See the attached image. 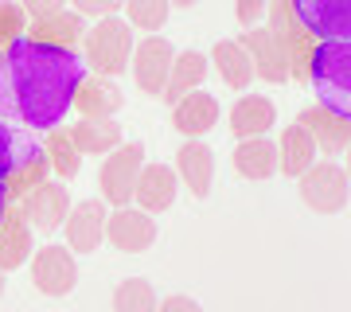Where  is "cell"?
Listing matches in <instances>:
<instances>
[{
  "instance_id": "obj_4",
  "label": "cell",
  "mask_w": 351,
  "mask_h": 312,
  "mask_svg": "<svg viewBox=\"0 0 351 312\" xmlns=\"http://www.w3.org/2000/svg\"><path fill=\"white\" fill-rule=\"evenodd\" d=\"M297 191H301V203L316 215H339L351 203V180L336 160H316L297 180Z\"/></svg>"
},
{
  "instance_id": "obj_19",
  "label": "cell",
  "mask_w": 351,
  "mask_h": 312,
  "mask_svg": "<svg viewBox=\"0 0 351 312\" xmlns=\"http://www.w3.org/2000/svg\"><path fill=\"white\" fill-rule=\"evenodd\" d=\"M207 75H211V59H207L203 51H176L172 75H168V86H164L160 98L168 101V106H176L184 94H191V90H203Z\"/></svg>"
},
{
  "instance_id": "obj_23",
  "label": "cell",
  "mask_w": 351,
  "mask_h": 312,
  "mask_svg": "<svg viewBox=\"0 0 351 312\" xmlns=\"http://www.w3.org/2000/svg\"><path fill=\"white\" fill-rule=\"evenodd\" d=\"M211 67L219 71V78H223L230 90H250L254 62H250V55H246V47H242L239 39H219L211 47Z\"/></svg>"
},
{
  "instance_id": "obj_26",
  "label": "cell",
  "mask_w": 351,
  "mask_h": 312,
  "mask_svg": "<svg viewBox=\"0 0 351 312\" xmlns=\"http://www.w3.org/2000/svg\"><path fill=\"white\" fill-rule=\"evenodd\" d=\"M27 235H32V226H27L24 219H16V223H4V226H0V269H4V274L27 262V254H32V242H27Z\"/></svg>"
},
{
  "instance_id": "obj_5",
  "label": "cell",
  "mask_w": 351,
  "mask_h": 312,
  "mask_svg": "<svg viewBox=\"0 0 351 312\" xmlns=\"http://www.w3.org/2000/svg\"><path fill=\"white\" fill-rule=\"evenodd\" d=\"M141 168H145V145H141V141H121V145L101 160V172H98L101 200L110 203V207H129Z\"/></svg>"
},
{
  "instance_id": "obj_6",
  "label": "cell",
  "mask_w": 351,
  "mask_h": 312,
  "mask_svg": "<svg viewBox=\"0 0 351 312\" xmlns=\"http://www.w3.org/2000/svg\"><path fill=\"white\" fill-rule=\"evenodd\" d=\"M32 285L43 293V297H71L78 285V262H75V250L71 246H39L32 254Z\"/></svg>"
},
{
  "instance_id": "obj_7",
  "label": "cell",
  "mask_w": 351,
  "mask_h": 312,
  "mask_svg": "<svg viewBox=\"0 0 351 312\" xmlns=\"http://www.w3.org/2000/svg\"><path fill=\"white\" fill-rule=\"evenodd\" d=\"M293 20L316 39H351V0H289Z\"/></svg>"
},
{
  "instance_id": "obj_32",
  "label": "cell",
  "mask_w": 351,
  "mask_h": 312,
  "mask_svg": "<svg viewBox=\"0 0 351 312\" xmlns=\"http://www.w3.org/2000/svg\"><path fill=\"white\" fill-rule=\"evenodd\" d=\"M66 4H71V0H20V8H24L32 20H47V16H59V12H66Z\"/></svg>"
},
{
  "instance_id": "obj_11",
  "label": "cell",
  "mask_w": 351,
  "mask_h": 312,
  "mask_svg": "<svg viewBox=\"0 0 351 312\" xmlns=\"http://www.w3.org/2000/svg\"><path fill=\"white\" fill-rule=\"evenodd\" d=\"M71 207H75L71 187L47 180V184H36L24 195V223L32 226V230H39V235H51V230H59V226L66 223Z\"/></svg>"
},
{
  "instance_id": "obj_34",
  "label": "cell",
  "mask_w": 351,
  "mask_h": 312,
  "mask_svg": "<svg viewBox=\"0 0 351 312\" xmlns=\"http://www.w3.org/2000/svg\"><path fill=\"white\" fill-rule=\"evenodd\" d=\"M8 223V187H4V180H0V226Z\"/></svg>"
},
{
  "instance_id": "obj_24",
  "label": "cell",
  "mask_w": 351,
  "mask_h": 312,
  "mask_svg": "<svg viewBox=\"0 0 351 312\" xmlns=\"http://www.w3.org/2000/svg\"><path fill=\"white\" fill-rule=\"evenodd\" d=\"M297 121L308 129L320 145V152H343L351 145V121L336 117V113H328L324 106H316V110H301Z\"/></svg>"
},
{
  "instance_id": "obj_28",
  "label": "cell",
  "mask_w": 351,
  "mask_h": 312,
  "mask_svg": "<svg viewBox=\"0 0 351 312\" xmlns=\"http://www.w3.org/2000/svg\"><path fill=\"white\" fill-rule=\"evenodd\" d=\"M47 152H51V168L63 176V180H75L78 176V168H82V152L71 145V137H51V145H47Z\"/></svg>"
},
{
  "instance_id": "obj_17",
  "label": "cell",
  "mask_w": 351,
  "mask_h": 312,
  "mask_svg": "<svg viewBox=\"0 0 351 312\" xmlns=\"http://www.w3.org/2000/svg\"><path fill=\"white\" fill-rule=\"evenodd\" d=\"M226 125H230V133L234 137H265L269 129L277 125V106L265 94H242L230 113H226Z\"/></svg>"
},
{
  "instance_id": "obj_30",
  "label": "cell",
  "mask_w": 351,
  "mask_h": 312,
  "mask_svg": "<svg viewBox=\"0 0 351 312\" xmlns=\"http://www.w3.org/2000/svg\"><path fill=\"white\" fill-rule=\"evenodd\" d=\"M269 4H274V0H239V4H234V16H239L242 32H250V27H265Z\"/></svg>"
},
{
  "instance_id": "obj_8",
  "label": "cell",
  "mask_w": 351,
  "mask_h": 312,
  "mask_svg": "<svg viewBox=\"0 0 351 312\" xmlns=\"http://www.w3.org/2000/svg\"><path fill=\"white\" fill-rule=\"evenodd\" d=\"M172 62H176V47H172L164 36H145V39H137L129 71H133V82H137L141 94L160 98L164 86H168V75H172Z\"/></svg>"
},
{
  "instance_id": "obj_37",
  "label": "cell",
  "mask_w": 351,
  "mask_h": 312,
  "mask_svg": "<svg viewBox=\"0 0 351 312\" xmlns=\"http://www.w3.org/2000/svg\"><path fill=\"white\" fill-rule=\"evenodd\" d=\"M0 297H4V269H0Z\"/></svg>"
},
{
  "instance_id": "obj_2",
  "label": "cell",
  "mask_w": 351,
  "mask_h": 312,
  "mask_svg": "<svg viewBox=\"0 0 351 312\" xmlns=\"http://www.w3.org/2000/svg\"><path fill=\"white\" fill-rule=\"evenodd\" d=\"M316 106L351 121V39H324L308 55Z\"/></svg>"
},
{
  "instance_id": "obj_13",
  "label": "cell",
  "mask_w": 351,
  "mask_h": 312,
  "mask_svg": "<svg viewBox=\"0 0 351 312\" xmlns=\"http://www.w3.org/2000/svg\"><path fill=\"white\" fill-rule=\"evenodd\" d=\"M180 176H176L172 164H160V160H145V168H141L137 176V187H133V203H137L141 211L149 215H160L168 211L176 203V195H180Z\"/></svg>"
},
{
  "instance_id": "obj_10",
  "label": "cell",
  "mask_w": 351,
  "mask_h": 312,
  "mask_svg": "<svg viewBox=\"0 0 351 312\" xmlns=\"http://www.w3.org/2000/svg\"><path fill=\"white\" fill-rule=\"evenodd\" d=\"M239 43L246 47L254 62V78H265V82H289L293 75V67H289V43L277 36L274 27H250V32H242Z\"/></svg>"
},
{
  "instance_id": "obj_20",
  "label": "cell",
  "mask_w": 351,
  "mask_h": 312,
  "mask_svg": "<svg viewBox=\"0 0 351 312\" xmlns=\"http://www.w3.org/2000/svg\"><path fill=\"white\" fill-rule=\"evenodd\" d=\"M39 152L43 149L32 141V129H16V125L0 113V180L24 172L27 164H36Z\"/></svg>"
},
{
  "instance_id": "obj_9",
  "label": "cell",
  "mask_w": 351,
  "mask_h": 312,
  "mask_svg": "<svg viewBox=\"0 0 351 312\" xmlns=\"http://www.w3.org/2000/svg\"><path fill=\"white\" fill-rule=\"evenodd\" d=\"M160 226H156V215L141 211L137 203L129 207H113L110 219H106V242L121 254H145V250L156 242Z\"/></svg>"
},
{
  "instance_id": "obj_12",
  "label": "cell",
  "mask_w": 351,
  "mask_h": 312,
  "mask_svg": "<svg viewBox=\"0 0 351 312\" xmlns=\"http://www.w3.org/2000/svg\"><path fill=\"white\" fill-rule=\"evenodd\" d=\"M106 219H110V203L106 200H78L63 223L66 246L75 254H94L106 242Z\"/></svg>"
},
{
  "instance_id": "obj_18",
  "label": "cell",
  "mask_w": 351,
  "mask_h": 312,
  "mask_svg": "<svg viewBox=\"0 0 351 312\" xmlns=\"http://www.w3.org/2000/svg\"><path fill=\"white\" fill-rule=\"evenodd\" d=\"M121 106H125V94L113 86V78H106V75H90L75 94V110L82 117H90V121H110V117L121 113Z\"/></svg>"
},
{
  "instance_id": "obj_16",
  "label": "cell",
  "mask_w": 351,
  "mask_h": 312,
  "mask_svg": "<svg viewBox=\"0 0 351 312\" xmlns=\"http://www.w3.org/2000/svg\"><path fill=\"white\" fill-rule=\"evenodd\" d=\"M316 160H320V145H316V137L304 129L301 121H293L285 133H281V141H277V172L289 176V180H301Z\"/></svg>"
},
{
  "instance_id": "obj_22",
  "label": "cell",
  "mask_w": 351,
  "mask_h": 312,
  "mask_svg": "<svg viewBox=\"0 0 351 312\" xmlns=\"http://www.w3.org/2000/svg\"><path fill=\"white\" fill-rule=\"evenodd\" d=\"M230 160H234V172L242 180H269V176H277V141L242 137L230 152Z\"/></svg>"
},
{
  "instance_id": "obj_35",
  "label": "cell",
  "mask_w": 351,
  "mask_h": 312,
  "mask_svg": "<svg viewBox=\"0 0 351 312\" xmlns=\"http://www.w3.org/2000/svg\"><path fill=\"white\" fill-rule=\"evenodd\" d=\"M343 172H348V180H351V145L343 149Z\"/></svg>"
},
{
  "instance_id": "obj_29",
  "label": "cell",
  "mask_w": 351,
  "mask_h": 312,
  "mask_svg": "<svg viewBox=\"0 0 351 312\" xmlns=\"http://www.w3.org/2000/svg\"><path fill=\"white\" fill-rule=\"evenodd\" d=\"M39 27H43V36H51L47 43H63V47H71V39H75L78 32H86V27H82V16H78V12L47 16V20H39Z\"/></svg>"
},
{
  "instance_id": "obj_14",
  "label": "cell",
  "mask_w": 351,
  "mask_h": 312,
  "mask_svg": "<svg viewBox=\"0 0 351 312\" xmlns=\"http://www.w3.org/2000/svg\"><path fill=\"white\" fill-rule=\"evenodd\" d=\"M223 110H219V98L207 94V90H191L172 106V129L184 133V141H203L219 125Z\"/></svg>"
},
{
  "instance_id": "obj_25",
  "label": "cell",
  "mask_w": 351,
  "mask_h": 312,
  "mask_svg": "<svg viewBox=\"0 0 351 312\" xmlns=\"http://www.w3.org/2000/svg\"><path fill=\"white\" fill-rule=\"evenodd\" d=\"M156 289L149 277H125L113 289V312H156Z\"/></svg>"
},
{
  "instance_id": "obj_3",
  "label": "cell",
  "mask_w": 351,
  "mask_h": 312,
  "mask_svg": "<svg viewBox=\"0 0 351 312\" xmlns=\"http://www.w3.org/2000/svg\"><path fill=\"white\" fill-rule=\"evenodd\" d=\"M133 47H137V32L125 16H101L82 32L90 75H106V78L125 75L129 62H133Z\"/></svg>"
},
{
  "instance_id": "obj_1",
  "label": "cell",
  "mask_w": 351,
  "mask_h": 312,
  "mask_svg": "<svg viewBox=\"0 0 351 312\" xmlns=\"http://www.w3.org/2000/svg\"><path fill=\"white\" fill-rule=\"evenodd\" d=\"M90 78L86 55L36 36H16L0 59V113L32 133L59 129Z\"/></svg>"
},
{
  "instance_id": "obj_33",
  "label": "cell",
  "mask_w": 351,
  "mask_h": 312,
  "mask_svg": "<svg viewBox=\"0 0 351 312\" xmlns=\"http://www.w3.org/2000/svg\"><path fill=\"white\" fill-rule=\"evenodd\" d=\"M156 312H203V304L195 297H188V293H172V297H164L156 304Z\"/></svg>"
},
{
  "instance_id": "obj_31",
  "label": "cell",
  "mask_w": 351,
  "mask_h": 312,
  "mask_svg": "<svg viewBox=\"0 0 351 312\" xmlns=\"http://www.w3.org/2000/svg\"><path fill=\"white\" fill-rule=\"evenodd\" d=\"M78 16L86 20H101V16H117V8H125V0H71Z\"/></svg>"
},
{
  "instance_id": "obj_36",
  "label": "cell",
  "mask_w": 351,
  "mask_h": 312,
  "mask_svg": "<svg viewBox=\"0 0 351 312\" xmlns=\"http://www.w3.org/2000/svg\"><path fill=\"white\" fill-rule=\"evenodd\" d=\"M199 0H172V8H195Z\"/></svg>"
},
{
  "instance_id": "obj_15",
  "label": "cell",
  "mask_w": 351,
  "mask_h": 312,
  "mask_svg": "<svg viewBox=\"0 0 351 312\" xmlns=\"http://www.w3.org/2000/svg\"><path fill=\"white\" fill-rule=\"evenodd\" d=\"M176 176L180 184L188 187L195 200H207L215 187V152L203 145V141H184L180 152H176Z\"/></svg>"
},
{
  "instance_id": "obj_27",
  "label": "cell",
  "mask_w": 351,
  "mask_h": 312,
  "mask_svg": "<svg viewBox=\"0 0 351 312\" xmlns=\"http://www.w3.org/2000/svg\"><path fill=\"white\" fill-rule=\"evenodd\" d=\"M172 16V0H125V20L133 24V32L156 36Z\"/></svg>"
},
{
  "instance_id": "obj_21",
  "label": "cell",
  "mask_w": 351,
  "mask_h": 312,
  "mask_svg": "<svg viewBox=\"0 0 351 312\" xmlns=\"http://www.w3.org/2000/svg\"><path fill=\"white\" fill-rule=\"evenodd\" d=\"M66 137H71V145H75L82 156H110V152L125 141V133H121L117 117H110V121H90V117H78V121L66 129Z\"/></svg>"
}]
</instances>
